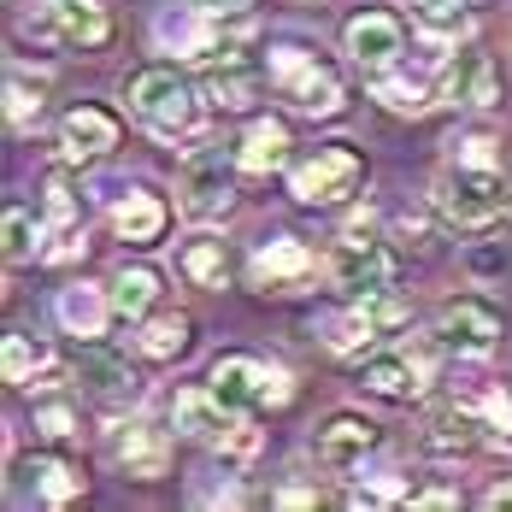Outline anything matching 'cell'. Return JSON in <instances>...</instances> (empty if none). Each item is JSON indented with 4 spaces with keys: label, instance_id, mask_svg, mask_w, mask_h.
<instances>
[{
    "label": "cell",
    "instance_id": "1",
    "mask_svg": "<svg viewBox=\"0 0 512 512\" xmlns=\"http://www.w3.org/2000/svg\"><path fill=\"white\" fill-rule=\"evenodd\" d=\"M124 101H130V112L154 130L159 142L195 136V124H201V101H195V89H189L171 65H148V71L124 77Z\"/></svg>",
    "mask_w": 512,
    "mask_h": 512
},
{
    "label": "cell",
    "instance_id": "2",
    "mask_svg": "<svg viewBox=\"0 0 512 512\" xmlns=\"http://www.w3.org/2000/svg\"><path fill=\"white\" fill-rule=\"evenodd\" d=\"M436 212L448 218V224H460V230H477V224H489V218H501L507 212V177L495 171V165H448L442 177H436Z\"/></svg>",
    "mask_w": 512,
    "mask_h": 512
},
{
    "label": "cell",
    "instance_id": "3",
    "mask_svg": "<svg viewBox=\"0 0 512 512\" xmlns=\"http://www.w3.org/2000/svg\"><path fill=\"white\" fill-rule=\"evenodd\" d=\"M271 77L283 83V95L312 112V118H336L342 101H348V83H342V71L330 65V59H318L307 48H277L271 53Z\"/></svg>",
    "mask_w": 512,
    "mask_h": 512
},
{
    "label": "cell",
    "instance_id": "4",
    "mask_svg": "<svg viewBox=\"0 0 512 512\" xmlns=\"http://www.w3.org/2000/svg\"><path fill=\"white\" fill-rule=\"evenodd\" d=\"M212 395L236 412L283 407L289 401V371H277L265 359H248V354H224L212 365Z\"/></svg>",
    "mask_w": 512,
    "mask_h": 512
},
{
    "label": "cell",
    "instance_id": "5",
    "mask_svg": "<svg viewBox=\"0 0 512 512\" xmlns=\"http://www.w3.org/2000/svg\"><path fill=\"white\" fill-rule=\"evenodd\" d=\"M359 183H365V159H359L348 142H330V148H318L312 159H301V165L289 171V189H295V201L301 206L348 201Z\"/></svg>",
    "mask_w": 512,
    "mask_h": 512
},
{
    "label": "cell",
    "instance_id": "6",
    "mask_svg": "<svg viewBox=\"0 0 512 512\" xmlns=\"http://www.w3.org/2000/svg\"><path fill=\"white\" fill-rule=\"evenodd\" d=\"M330 283L336 289H348V295H383L389 289V248L371 236V224L359 218L348 224V236L336 242V254H330Z\"/></svg>",
    "mask_w": 512,
    "mask_h": 512
},
{
    "label": "cell",
    "instance_id": "7",
    "mask_svg": "<svg viewBox=\"0 0 512 512\" xmlns=\"http://www.w3.org/2000/svg\"><path fill=\"white\" fill-rule=\"evenodd\" d=\"M401 324H407V301H395V295L383 289V295H359L348 312H336V318L324 324V342H330L336 354H359V348L383 342V336L401 330Z\"/></svg>",
    "mask_w": 512,
    "mask_h": 512
},
{
    "label": "cell",
    "instance_id": "8",
    "mask_svg": "<svg viewBox=\"0 0 512 512\" xmlns=\"http://www.w3.org/2000/svg\"><path fill=\"white\" fill-rule=\"evenodd\" d=\"M236 206V183H230V171H224V159H189V171H183V212L195 218V224H212V218H224Z\"/></svg>",
    "mask_w": 512,
    "mask_h": 512
},
{
    "label": "cell",
    "instance_id": "9",
    "mask_svg": "<svg viewBox=\"0 0 512 512\" xmlns=\"http://www.w3.org/2000/svg\"><path fill=\"white\" fill-rule=\"evenodd\" d=\"M436 342L454 348V354H489L501 342V318L483 307V301H454V307L436 318Z\"/></svg>",
    "mask_w": 512,
    "mask_h": 512
},
{
    "label": "cell",
    "instance_id": "10",
    "mask_svg": "<svg viewBox=\"0 0 512 512\" xmlns=\"http://www.w3.org/2000/svg\"><path fill=\"white\" fill-rule=\"evenodd\" d=\"M171 418H177V430H183V436L212 442V448H224V442H230V430L242 424L236 407H224L212 389H183V395L171 401Z\"/></svg>",
    "mask_w": 512,
    "mask_h": 512
},
{
    "label": "cell",
    "instance_id": "11",
    "mask_svg": "<svg viewBox=\"0 0 512 512\" xmlns=\"http://www.w3.org/2000/svg\"><path fill=\"white\" fill-rule=\"evenodd\" d=\"M401 48H407V30H401L395 12H359V18H348V53H354L365 71L395 65Z\"/></svg>",
    "mask_w": 512,
    "mask_h": 512
},
{
    "label": "cell",
    "instance_id": "12",
    "mask_svg": "<svg viewBox=\"0 0 512 512\" xmlns=\"http://www.w3.org/2000/svg\"><path fill=\"white\" fill-rule=\"evenodd\" d=\"M312 271H318V259L301 248V242H265L254 254V283L259 289H271V295H295V289H307Z\"/></svg>",
    "mask_w": 512,
    "mask_h": 512
},
{
    "label": "cell",
    "instance_id": "13",
    "mask_svg": "<svg viewBox=\"0 0 512 512\" xmlns=\"http://www.w3.org/2000/svg\"><path fill=\"white\" fill-rule=\"evenodd\" d=\"M165 224H171V212H165V201H159L154 189H124L112 201V230L130 248H154L159 236H165Z\"/></svg>",
    "mask_w": 512,
    "mask_h": 512
},
{
    "label": "cell",
    "instance_id": "14",
    "mask_svg": "<svg viewBox=\"0 0 512 512\" xmlns=\"http://www.w3.org/2000/svg\"><path fill=\"white\" fill-rule=\"evenodd\" d=\"M371 395H383V401H407V395H418L424 383H430V354H412V348H401V354H377L371 365H365V377H359Z\"/></svg>",
    "mask_w": 512,
    "mask_h": 512
},
{
    "label": "cell",
    "instance_id": "15",
    "mask_svg": "<svg viewBox=\"0 0 512 512\" xmlns=\"http://www.w3.org/2000/svg\"><path fill=\"white\" fill-rule=\"evenodd\" d=\"M112 454H118V465L130 477L154 483V477H165V465H171V442H165V430H154V424H118L112 430Z\"/></svg>",
    "mask_w": 512,
    "mask_h": 512
},
{
    "label": "cell",
    "instance_id": "16",
    "mask_svg": "<svg viewBox=\"0 0 512 512\" xmlns=\"http://www.w3.org/2000/svg\"><path fill=\"white\" fill-rule=\"evenodd\" d=\"M436 89H442V101H454V106H495V65L483 53H454L442 65Z\"/></svg>",
    "mask_w": 512,
    "mask_h": 512
},
{
    "label": "cell",
    "instance_id": "17",
    "mask_svg": "<svg viewBox=\"0 0 512 512\" xmlns=\"http://www.w3.org/2000/svg\"><path fill=\"white\" fill-rule=\"evenodd\" d=\"M371 448H377V424H365L354 412H336V418L318 430V460L336 465V471H354Z\"/></svg>",
    "mask_w": 512,
    "mask_h": 512
},
{
    "label": "cell",
    "instance_id": "18",
    "mask_svg": "<svg viewBox=\"0 0 512 512\" xmlns=\"http://www.w3.org/2000/svg\"><path fill=\"white\" fill-rule=\"evenodd\" d=\"M59 148H65L71 159H101L106 148H118L112 112H101V106H71L65 124H59Z\"/></svg>",
    "mask_w": 512,
    "mask_h": 512
},
{
    "label": "cell",
    "instance_id": "19",
    "mask_svg": "<svg viewBox=\"0 0 512 512\" xmlns=\"http://www.w3.org/2000/svg\"><path fill=\"white\" fill-rule=\"evenodd\" d=\"M477 430H483V412L442 407V412H430V424H424L418 448H424V454H436V460H454V454H465V448H477Z\"/></svg>",
    "mask_w": 512,
    "mask_h": 512
},
{
    "label": "cell",
    "instance_id": "20",
    "mask_svg": "<svg viewBox=\"0 0 512 512\" xmlns=\"http://www.w3.org/2000/svg\"><path fill=\"white\" fill-rule=\"evenodd\" d=\"M77 383H83L101 407H124V401L142 395V377H136L124 359H112V354H89L83 365H77Z\"/></svg>",
    "mask_w": 512,
    "mask_h": 512
},
{
    "label": "cell",
    "instance_id": "21",
    "mask_svg": "<svg viewBox=\"0 0 512 512\" xmlns=\"http://www.w3.org/2000/svg\"><path fill=\"white\" fill-rule=\"evenodd\" d=\"M53 18L65 30V48H106L112 42V6L106 0H53Z\"/></svg>",
    "mask_w": 512,
    "mask_h": 512
},
{
    "label": "cell",
    "instance_id": "22",
    "mask_svg": "<svg viewBox=\"0 0 512 512\" xmlns=\"http://www.w3.org/2000/svg\"><path fill=\"white\" fill-rule=\"evenodd\" d=\"M177 271L195 283V289H224L230 283V248L218 236H189L177 248Z\"/></svg>",
    "mask_w": 512,
    "mask_h": 512
},
{
    "label": "cell",
    "instance_id": "23",
    "mask_svg": "<svg viewBox=\"0 0 512 512\" xmlns=\"http://www.w3.org/2000/svg\"><path fill=\"white\" fill-rule=\"evenodd\" d=\"M201 95H206L212 106H218V112H242V106H254V95H259V77L248 71V65L224 59V65H212V71H206Z\"/></svg>",
    "mask_w": 512,
    "mask_h": 512
},
{
    "label": "cell",
    "instance_id": "24",
    "mask_svg": "<svg viewBox=\"0 0 512 512\" xmlns=\"http://www.w3.org/2000/svg\"><path fill=\"white\" fill-rule=\"evenodd\" d=\"M106 312H112V301H106L101 289H65L59 295V324L71 336H83V342H95L106 330Z\"/></svg>",
    "mask_w": 512,
    "mask_h": 512
},
{
    "label": "cell",
    "instance_id": "25",
    "mask_svg": "<svg viewBox=\"0 0 512 512\" xmlns=\"http://www.w3.org/2000/svg\"><path fill=\"white\" fill-rule=\"evenodd\" d=\"M154 301H159V271H148V265H124V271L112 277V312H124V318H148Z\"/></svg>",
    "mask_w": 512,
    "mask_h": 512
},
{
    "label": "cell",
    "instance_id": "26",
    "mask_svg": "<svg viewBox=\"0 0 512 512\" xmlns=\"http://www.w3.org/2000/svg\"><path fill=\"white\" fill-rule=\"evenodd\" d=\"M236 148H242V165H248V171H277V165L289 159V130L271 124V118H259V124H248V136H242Z\"/></svg>",
    "mask_w": 512,
    "mask_h": 512
},
{
    "label": "cell",
    "instance_id": "27",
    "mask_svg": "<svg viewBox=\"0 0 512 512\" xmlns=\"http://www.w3.org/2000/svg\"><path fill=\"white\" fill-rule=\"evenodd\" d=\"M30 477H36V501L42 507H65V501L83 495V477L65 460H30Z\"/></svg>",
    "mask_w": 512,
    "mask_h": 512
},
{
    "label": "cell",
    "instance_id": "28",
    "mask_svg": "<svg viewBox=\"0 0 512 512\" xmlns=\"http://www.w3.org/2000/svg\"><path fill=\"white\" fill-rule=\"evenodd\" d=\"M371 89L395 106V112H424L430 101H442V89H424V83H412V77H395L389 65H377V71H371Z\"/></svg>",
    "mask_w": 512,
    "mask_h": 512
},
{
    "label": "cell",
    "instance_id": "29",
    "mask_svg": "<svg viewBox=\"0 0 512 512\" xmlns=\"http://www.w3.org/2000/svg\"><path fill=\"white\" fill-rule=\"evenodd\" d=\"M189 330H195V324H189L183 312H165V318H154V324L142 330V354L148 359H177L183 348H189Z\"/></svg>",
    "mask_w": 512,
    "mask_h": 512
},
{
    "label": "cell",
    "instance_id": "30",
    "mask_svg": "<svg viewBox=\"0 0 512 512\" xmlns=\"http://www.w3.org/2000/svg\"><path fill=\"white\" fill-rule=\"evenodd\" d=\"M36 371H48V348H42V342H30L24 330H12V336H6V383L30 389V383H36Z\"/></svg>",
    "mask_w": 512,
    "mask_h": 512
},
{
    "label": "cell",
    "instance_id": "31",
    "mask_svg": "<svg viewBox=\"0 0 512 512\" xmlns=\"http://www.w3.org/2000/svg\"><path fill=\"white\" fill-rule=\"evenodd\" d=\"M412 12L430 36H460L465 30V0H412Z\"/></svg>",
    "mask_w": 512,
    "mask_h": 512
},
{
    "label": "cell",
    "instance_id": "32",
    "mask_svg": "<svg viewBox=\"0 0 512 512\" xmlns=\"http://www.w3.org/2000/svg\"><path fill=\"white\" fill-rule=\"evenodd\" d=\"M30 254H36V224H30L24 206H6V259L24 265Z\"/></svg>",
    "mask_w": 512,
    "mask_h": 512
},
{
    "label": "cell",
    "instance_id": "33",
    "mask_svg": "<svg viewBox=\"0 0 512 512\" xmlns=\"http://www.w3.org/2000/svg\"><path fill=\"white\" fill-rule=\"evenodd\" d=\"M36 112H42V89H30V83L12 71V77H6V118H12V124H30Z\"/></svg>",
    "mask_w": 512,
    "mask_h": 512
},
{
    "label": "cell",
    "instance_id": "34",
    "mask_svg": "<svg viewBox=\"0 0 512 512\" xmlns=\"http://www.w3.org/2000/svg\"><path fill=\"white\" fill-rule=\"evenodd\" d=\"M48 224L53 230H71L77 224V201H71V183L65 177H48Z\"/></svg>",
    "mask_w": 512,
    "mask_h": 512
},
{
    "label": "cell",
    "instance_id": "35",
    "mask_svg": "<svg viewBox=\"0 0 512 512\" xmlns=\"http://www.w3.org/2000/svg\"><path fill=\"white\" fill-rule=\"evenodd\" d=\"M483 436L512 448V401L507 395H489V401H483Z\"/></svg>",
    "mask_w": 512,
    "mask_h": 512
},
{
    "label": "cell",
    "instance_id": "36",
    "mask_svg": "<svg viewBox=\"0 0 512 512\" xmlns=\"http://www.w3.org/2000/svg\"><path fill=\"white\" fill-rule=\"evenodd\" d=\"M36 424L48 430L53 442H65V436H77V412L59 407V401H48V407H36Z\"/></svg>",
    "mask_w": 512,
    "mask_h": 512
},
{
    "label": "cell",
    "instance_id": "37",
    "mask_svg": "<svg viewBox=\"0 0 512 512\" xmlns=\"http://www.w3.org/2000/svg\"><path fill=\"white\" fill-rule=\"evenodd\" d=\"M412 507H460V495H454V489H418Z\"/></svg>",
    "mask_w": 512,
    "mask_h": 512
},
{
    "label": "cell",
    "instance_id": "38",
    "mask_svg": "<svg viewBox=\"0 0 512 512\" xmlns=\"http://www.w3.org/2000/svg\"><path fill=\"white\" fill-rule=\"evenodd\" d=\"M189 6H201V12H212V18H236L248 0H189Z\"/></svg>",
    "mask_w": 512,
    "mask_h": 512
},
{
    "label": "cell",
    "instance_id": "39",
    "mask_svg": "<svg viewBox=\"0 0 512 512\" xmlns=\"http://www.w3.org/2000/svg\"><path fill=\"white\" fill-rule=\"evenodd\" d=\"M483 507H489V512H507L512 507V483H495V489L483 495Z\"/></svg>",
    "mask_w": 512,
    "mask_h": 512
},
{
    "label": "cell",
    "instance_id": "40",
    "mask_svg": "<svg viewBox=\"0 0 512 512\" xmlns=\"http://www.w3.org/2000/svg\"><path fill=\"white\" fill-rule=\"evenodd\" d=\"M277 501H283V507H312V495H307V489H283Z\"/></svg>",
    "mask_w": 512,
    "mask_h": 512
}]
</instances>
